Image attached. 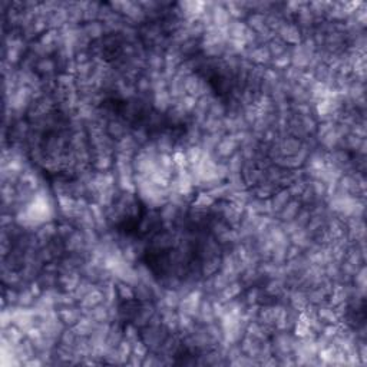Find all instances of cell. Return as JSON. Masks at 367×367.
Returning a JSON list of instances; mask_svg holds the SVG:
<instances>
[{
  "instance_id": "obj_1",
  "label": "cell",
  "mask_w": 367,
  "mask_h": 367,
  "mask_svg": "<svg viewBox=\"0 0 367 367\" xmlns=\"http://www.w3.org/2000/svg\"><path fill=\"white\" fill-rule=\"evenodd\" d=\"M238 142L236 141L234 135L233 133H228L224 135L221 138V141L218 142V145L215 146V154L218 155L220 158H230L237 152L238 149Z\"/></svg>"
},
{
  "instance_id": "obj_2",
  "label": "cell",
  "mask_w": 367,
  "mask_h": 367,
  "mask_svg": "<svg viewBox=\"0 0 367 367\" xmlns=\"http://www.w3.org/2000/svg\"><path fill=\"white\" fill-rule=\"evenodd\" d=\"M58 316H59V319L63 321V324H65L66 327L75 326V324L83 317L81 306H79V307H76V306L60 307L59 310H58Z\"/></svg>"
},
{
  "instance_id": "obj_3",
  "label": "cell",
  "mask_w": 367,
  "mask_h": 367,
  "mask_svg": "<svg viewBox=\"0 0 367 367\" xmlns=\"http://www.w3.org/2000/svg\"><path fill=\"white\" fill-rule=\"evenodd\" d=\"M105 303V296H104V291L101 287H95L92 288L86 296L83 297L82 300L79 301V306L83 308H94L99 304Z\"/></svg>"
},
{
  "instance_id": "obj_4",
  "label": "cell",
  "mask_w": 367,
  "mask_h": 367,
  "mask_svg": "<svg viewBox=\"0 0 367 367\" xmlns=\"http://www.w3.org/2000/svg\"><path fill=\"white\" fill-rule=\"evenodd\" d=\"M300 208H301V202L293 198L285 204V207L278 213V215H280L283 223H290V221H294Z\"/></svg>"
},
{
  "instance_id": "obj_5",
  "label": "cell",
  "mask_w": 367,
  "mask_h": 367,
  "mask_svg": "<svg viewBox=\"0 0 367 367\" xmlns=\"http://www.w3.org/2000/svg\"><path fill=\"white\" fill-rule=\"evenodd\" d=\"M107 130H108V135L111 136V138H114V139H121V138H123L125 135H128V132H126V126L121 122V121H117V119H112V121H109L108 122V126H107Z\"/></svg>"
},
{
  "instance_id": "obj_6",
  "label": "cell",
  "mask_w": 367,
  "mask_h": 367,
  "mask_svg": "<svg viewBox=\"0 0 367 367\" xmlns=\"http://www.w3.org/2000/svg\"><path fill=\"white\" fill-rule=\"evenodd\" d=\"M83 29V33L88 36L91 40H98V39H101L102 35H104V32H105V26L102 23H99V22H89L88 24H85L82 27Z\"/></svg>"
},
{
  "instance_id": "obj_7",
  "label": "cell",
  "mask_w": 367,
  "mask_h": 367,
  "mask_svg": "<svg viewBox=\"0 0 367 367\" xmlns=\"http://www.w3.org/2000/svg\"><path fill=\"white\" fill-rule=\"evenodd\" d=\"M214 202H215V200L208 194V191H201V192L195 197V200L192 202V207H194V210L207 211L208 208H211V205H213Z\"/></svg>"
},
{
  "instance_id": "obj_8",
  "label": "cell",
  "mask_w": 367,
  "mask_h": 367,
  "mask_svg": "<svg viewBox=\"0 0 367 367\" xmlns=\"http://www.w3.org/2000/svg\"><path fill=\"white\" fill-rule=\"evenodd\" d=\"M117 290H118V297L122 300V301H132V300H136L133 285L128 284V283H125V281H117Z\"/></svg>"
},
{
  "instance_id": "obj_9",
  "label": "cell",
  "mask_w": 367,
  "mask_h": 367,
  "mask_svg": "<svg viewBox=\"0 0 367 367\" xmlns=\"http://www.w3.org/2000/svg\"><path fill=\"white\" fill-rule=\"evenodd\" d=\"M35 68L37 73H40V75H43V76L48 78L49 75H52L55 72L56 65H55V62L50 59V58H42L40 60H37Z\"/></svg>"
},
{
  "instance_id": "obj_10",
  "label": "cell",
  "mask_w": 367,
  "mask_h": 367,
  "mask_svg": "<svg viewBox=\"0 0 367 367\" xmlns=\"http://www.w3.org/2000/svg\"><path fill=\"white\" fill-rule=\"evenodd\" d=\"M117 350H118L119 356H121V362L122 365H126L129 357L132 356V343L126 339H122L121 343L117 346Z\"/></svg>"
},
{
  "instance_id": "obj_11",
  "label": "cell",
  "mask_w": 367,
  "mask_h": 367,
  "mask_svg": "<svg viewBox=\"0 0 367 367\" xmlns=\"http://www.w3.org/2000/svg\"><path fill=\"white\" fill-rule=\"evenodd\" d=\"M148 353H149V349H148L146 344L143 343L142 339H138V340L132 342V355L138 356L139 359H142L143 360Z\"/></svg>"
},
{
  "instance_id": "obj_12",
  "label": "cell",
  "mask_w": 367,
  "mask_h": 367,
  "mask_svg": "<svg viewBox=\"0 0 367 367\" xmlns=\"http://www.w3.org/2000/svg\"><path fill=\"white\" fill-rule=\"evenodd\" d=\"M123 339L129 340L130 343L141 339V334H139V329L133 324V323H129L123 327Z\"/></svg>"
},
{
  "instance_id": "obj_13",
  "label": "cell",
  "mask_w": 367,
  "mask_h": 367,
  "mask_svg": "<svg viewBox=\"0 0 367 367\" xmlns=\"http://www.w3.org/2000/svg\"><path fill=\"white\" fill-rule=\"evenodd\" d=\"M135 88H136V91H138V92L146 94L149 89H152V81H151L148 76H141V78H138Z\"/></svg>"
},
{
  "instance_id": "obj_14",
  "label": "cell",
  "mask_w": 367,
  "mask_h": 367,
  "mask_svg": "<svg viewBox=\"0 0 367 367\" xmlns=\"http://www.w3.org/2000/svg\"><path fill=\"white\" fill-rule=\"evenodd\" d=\"M132 136H133V139L136 141L138 145H145V143L149 141V135H148V132L146 129H143V128H138V129H133V132L130 133Z\"/></svg>"
}]
</instances>
